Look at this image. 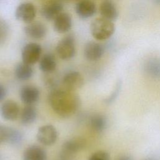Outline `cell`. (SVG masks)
<instances>
[{
    "label": "cell",
    "mask_w": 160,
    "mask_h": 160,
    "mask_svg": "<svg viewBox=\"0 0 160 160\" xmlns=\"http://www.w3.org/2000/svg\"><path fill=\"white\" fill-rule=\"evenodd\" d=\"M36 15V9L34 5L28 2L20 4L15 11L16 19L27 24L32 22Z\"/></svg>",
    "instance_id": "52a82bcc"
},
{
    "label": "cell",
    "mask_w": 160,
    "mask_h": 160,
    "mask_svg": "<svg viewBox=\"0 0 160 160\" xmlns=\"http://www.w3.org/2000/svg\"><path fill=\"white\" fill-rule=\"evenodd\" d=\"M104 49L103 46L95 41L88 42L84 49V54L89 61H97L103 55Z\"/></svg>",
    "instance_id": "8fae6325"
},
{
    "label": "cell",
    "mask_w": 160,
    "mask_h": 160,
    "mask_svg": "<svg viewBox=\"0 0 160 160\" xmlns=\"http://www.w3.org/2000/svg\"><path fill=\"white\" fill-rule=\"evenodd\" d=\"M84 84V78L78 71H71L66 73L62 79L63 88L74 91L81 88Z\"/></svg>",
    "instance_id": "9c48e42d"
},
{
    "label": "cell",
    "mask_w": 160,
    "mask_h": 160,
    "mask_svg": "<svg viewBox=\"0 0 160 160\" xmlns=\"http://www.w3.org/2000/svg\"><path fill=\"white\" fill-rule=\"evenodd\" d=\"M75 11L81 18L86 19L92 16L96 11V4L90 0H83L76 4Z\"/></svg>",
    "instance_id": "5bb4252c"
},
{
    "label": "cell",
    "mask_w": 160,
    "mask_h": 160,
    "mask_svg": "<svg viewBox=\"0 0 160 160\" xmlns=\"http://www.w3.org/2000/svg\"><path fill=\"white\" fill-rule=\"evenodd\" d=\"M99 13L101 18L113 21L118 16V10L116 6L111 1H104L99 6Z\"/></svg>",
    "instance_id": "e0dca14e"
},
{
    "label": "cell",
    "mask_w": 160,
    "mask_h": 160,
    "mask_svg": "<svg viewBox=\"0 0 160 160\" xmlns=\"http://www.w3.org/2000/svg\"><path fill=\"white\" fill-rule=\"evenodd\" d=\"M25 34L33 39H41L45 36L47 32L46 26L39 21H32L24 28Z\"/></svg>",
    "instance_id": "7c38bea8"
},
{
    "label": "cell",
    "mask_w": 160,
    "mask_h": 160,
    "mask_svg": "<svg viewBox=\"0 0 160 160\" xmlns=\"http://www.w3.org/2000/svg\"><path fill=\"white\" fill-rule=\"evenodd\" d=\"M63 4L58 1H48L44 2L40 9L41 16L47 20H54L63 9Z\"/></svg>",
    "instance_id": "ba28073f"
},
{
    "label": "cell",
    "mask_w": 160,
    "mask_h": 160,
    "mask_svg": "<svg viewBox=\"0 0 160 160\" xmlns=\"http://www.w3.org/2000/svg\"><path fill=\"white\" fill-rule=\"evenodd\" d=\"M106 118L101 114H94L92 115L89 119V125L91 128L97 132H102L106 126Z\"/></svg>",
    "instance_id": "7402d4cb"
},
{
    "label": "cell",
    "mask_w": 160,
    "mask_h": 160,
    "mask_svg": "<svg viewBox=\"0 0 160 160\" xmlns=\"http://www.w3.org/2000/svg\"><path fill=\"white\" fill-rule=\"evenodd\" d=\"M56 53L62 59L72 58L76 52L74 38L71 34L63 38L57 44Z\"/></svg>",
    "instance_id": "3957f363"
},
{
    "label": "cell",
    "mask_w": 160,
    "mask_h": 160,
    "mask_svg": "<svg viewBox=\"0 0 160 160\" xmlns=\"http://www.w3.org/2000/svg\"><path fill=\"white\" fill-rule=\"evenodd\" d=\"M22 124L29 125L33 123L37 118V111L32 105H26L23 108L20 114Z\"/></svg>",
    "instance_id": "ffe728a7"
},
{
    "label": "cell",
    "mask_w": 160,
    "mask_h": 160,
    "mask_svg": "<svg viewBox=\"0 0 160 160\" xmlns=\"http://www.w3.org/2000/svg\"><path fill=\"white\" fill-rule=\"evenodd\" d=\"M56 68V61L54 56L51 53L44 54L39 61V69L46 73L53 72Z\"/></svg>",
    "instance_id": "ac0fdd59"
},
{
    "label": "cell",
    "mask_w": 160,
    "mask_h": 160,
    "mask_svg": "<svg viewBox=\"0 0 160 160\" xmlns=\"http://www.w3.org/2000/svg\"><path fill=\"white\" fill-rule=\"evenodd\" d=\"M144 70L152 78H160V59L151 58L144 64Z\"/></svg>",
    "instance_id": "d6986e66"
},
{
    "label": "cell",
    "mask_w": 160,
    "mask_h": 160,
    "mask_svg": "<svg viewBox=\"0 0 160 160\" xmlns=\"http://www.w3.org/2000/svg\"><path fill=\"white\" fill-rule=\"evenodd\" d=\"M90 30L92 36L96 39L106 40L113 34L115 26L112 21L99 17L91 22Z\"/></svg>",
    "instance_id": "7a4b0ae2"
},
{
    "label": "cell",
    "mask_w": 160,
    "mask_h": 160,
    "mask_svg": "<svg viewBox=\"0 0 160 160\" xmlns=\"http://www.w3.org/2000/svg\"><path fill=\"white\" fill-rule=\"evenodd\" d=\"M22 141L23 134L22 132L17 129L9 127L7 142L13 146H18L21 144Z\"/></svg>",
    "instance_id": "603a6c76"
},
{
    "label": "cell",
    "mask_w": 160,
    "mask_h": 160,
    "mask_svg": "<svg viewBox=\"0 0 160 160\" xmlns=\"http://www.w3.org/2000/svg\"><path fill=\"white\" fill-rule=\"evenodd\" d=\"M7 26L6 24L0 20V42L4 39L7 33Z\"/></svg>",
    "instance_id": "484cf974"
},
{
    "label": "cell",
    "mask_w": 160,
    "mask_h": 160,
    "mask_svg": "<svg viewBox=\"0 0 160 160\" xmlns=\"http://www.w3.org/2000/svg\"><path fill=\"white\" fill-rule=\"evenodd\" d=\"M116 160H132V159L130 156L127 154H123L117 158Z\"/></svg>",
    "instance_id": "f1b7e54d"
},
{
    "label": "cell",
    "mask_w": 160,
    "mask_h": 160,
    "mask_svg": "<svg viewBox=\"0 0 160 160\" xmlns=\"http://www.w3.org/2000/svg\"><path fill=\"white\" fill-rule=\"evenodd\" d=\"M120 88H121V84L120 82H118V84L116 86V88L114 89V91H113V92L111 94V96L106 100V102L108 103H110L112 101H114V99L116 98V97L118 96V94H119V91L120 90Z\"/></svg>",
    "instance_id": "4316f807"
},
{
    "label": "cell",
    "mask_w": 160,
    "mask_h": 160,
    "mask_svg": "<svg viewBox=\"0 0 160 160\" xmlns=\"http://www.w3.org/2000/svg\"><path fill=\"white\" fill-rule=\"evenodd\" d=\"M86 144V141L82 137H74L67 140L62 146V158L66 159L83 149Z\"/></svg>",
    "instance_id": "8992f818"
},
{
    "label": "cell",
    "mask_w": 160,
    "mask_h": 160,
    "mask_svg": "<svg viewBox=\"0 0 160 160\" xmlns=\"http://www.w3.org/2000/svg\"><path fill=\"white\" fill-rule=\"evenodd\" d=\"M42 52L41 46L36 42H29L26 44L21 52L22 62L32 66L40 59Z\"/></svg>",
    "instance_id": "277c9868"
},
{
    "label": "cell",
    "mask_w": 160,
    "mask_h": 160,
    "mask_svg": "<svg viewBox=\"0 0 160 160\" xmlns=\"http://www.w3.org/2000/svg\"><path fill=\"white\" fill-rule=\"evenodd\" d=\"M88 160H110V156L108 152L103 150H99L92 153Z\"/></svg>",
    "instance_id": "cb8c5ba5"
},
{
    "label": "cell",
    "mask_w": 160,
    "mask_h": 160,
    "mask_svg": "<svg viewBox=\"0 0 160 160\" xmlns=\"http://www.w3.org/2000/svg\"><path fill=\"white\" fill-rule=\"evenodd\" d=\"M58 131L51 124L41 126L37 132L36 139L39 142L44 146L54 144L58 139Z\"/></svg>",
    "instance_id": "5b68a950"
},
{
    "label": "cell",
    "mask_w": 160,
    "mask_h": 160,
    "mask_svg": "<svg viewBox=\"0 0 160 160\" xmlns=\"http://www.w3.org/2000/svg\"><path fill=\"white\" fill-rule=\"evenodd\" d=\"M9 127L0 124V144L7 142L9 135Z\"/></svg>",
    "instance_id": "d4e9b609"
},
{
    "label": "cell",
    "mask_w": 160,
    "mask_h": 160,
    "mask_svg": "<svg viewBox=\"0 0 160 160\" xmlns=\"http://www.w3.org/2000/svg\"><path fill=\"white\" fill-rule=\"evenodd\" d=\"M72 26V18L69 14L62 12L54 19V29L58 33L68 32Z\"/></svg>",
    "instance_id": "2e32d148"
},
{
    "label": "cell",
    "mask_w": 160,
    "mask_h": 160,
    "mask_svg": "<svg viewBox=\"0 0 160 160\" xmlns=\"http://www.w3.org/2000/svg\"><path fill=\"white\" fill-rule=\"evenodd\" d=\"M20 98L22 102L25 104L32 105L39 99V91L38 88L34 86H24L21 89Z\"/></svg>",
    "instance_id": "4fadbf2b"
},
{
    "label": "cell",
    "mask_w": 160,
    "mask_h": 160,
    "mask_svg": "<svg viewBox=\"0 0 160 160\" xmlns=\"http://www.w3.org/2000/svg\"><path fill=\"white\" fill-rule=\"evenodd\" d=\"M18 104L11 99L4 101L0 108V113L2 118L7 121L16 120L19 114Z\"/></svg>",
    "instance_id": "30bf717a"
},
{
    "label": "cell",
    "mask_w": 160,
    "mask_h": 160,
    "mask_svg": "<svg viewBox=\"0 0 160 160\" xmlns=\"http://www.w3.org/2000/svg\"><path fill=\"white\" fill-rule=\"evenodd\" d=\"M49 105L55 113L62 118H68L76 113L81 101L73 91L64 88L53 89L49 94Z\"/></svg>",
    "instance_id": "6da1fadb"
},
{
    "label": "cell",
    "mask_w": 160,
    "mask_h": 160,
    "mask_svg": "<svg viewBox=\"0 0 160 160\" xmlns=\"http://www.w3.org/2000/svg\"><path fill=\"white\" fill-rule=\"evenodd\" d=\"M6 95V89L5 87L0 83V102L3 100Z\"/></svg>",
    "instance_id": "83f0119b"
},
{
    "label": "cell",
    "mask_w": 160,
    "mask_h": 160,
    "mask_svg": "<svg viewBox=\"0 0 160 160\" xmlns=\"http://www.w3.org/2000/svg\"><path fill=\"white\" fill-rule=\"evenodd\" d=\"M47 154L41 146L33 144L27 147L23 152L22 160H46Z\"/></svg>",
    "instance_id": "9a60e30c"
},
{
    "label": "cell",
    "mask_w": 160,
    "mask_h": 160,
    "mask_svg": "<svg viewBox=\"0 0 160 160\" xmlns=\"http://www.w3.org/2000/svg\"><path fill=\"white\" fill-rule=\"evenodd\" d=\"M32 74L33 69L31 65L22 62L18 63L16 66L15 75L16 77L19 80H28L32 77Z\"/></svg>",
    "instance_id": "44dd1931"
}]
</instances>
